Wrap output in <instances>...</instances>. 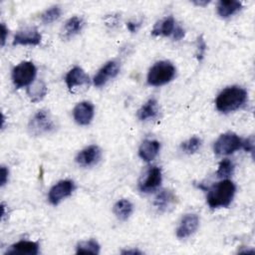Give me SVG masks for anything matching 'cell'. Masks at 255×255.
<instances>
[{
	"label": "cell",
	"mask_w": 255,
	"mask_h": 255,
	"mask_svg": "<svg viewBox=\"0 0 255 255\" xmlns=\"http://www.w3.org/2000/svg\"><path fill=\"white\" fill-rule=\"evenodd\" d=\"M247 101V92L240 87L232 86L224 89L216 98V109L224 114L241 108Z\"/></svg>",
	"instance_id": "cell-1"
},
{
	"label": "cell",
	"mask_w": 255,
	"mask_h": 255,
	"mask_svg": "<svg viewBox=\"0 0 255 255\" xmlns=\"http://www.w3.org/2000/svg\"><path fill=\"white\" fill-rule=\"evenodd\" d=\"M236 191L235 184L229 179H223L208 188L206 200L211 208L227 207Z\"/></svg>",
	"instance_id": "cell-2"
},
{
	"label": "cell",
	"mask_w": 255,
	"mask_h": 255,
	"mask_svg": "<svg viewBox=\"0 0 255 255\" xmlns=\"http://www.w3.org/2000/svg\"><path fill=\"white\" fill-rule=\"evenodd\" d=\"M174 66L167 61L155 63L148 71L147 83L153 87H159L169 83L175 76Z\"/></svg>",
	"instance_id": "cell-3"
},
{
	"label": "cell",
	"mask_w": 255,
	"mask_h": 255,
	"mask_svg": "<svg viewBox=\"0 0 255 255\" xmlns=\"http://www.w3.org/2000/svg\"><path fill=\"white\" fill-rule=\"evenodd\" d=\"M28 129L32 135L39 136L54 131L56 129V123L49 111L40 110L30 120Z\"/></svg>",
	"instance_id": "cell-4"
},
{
	"label": "cell",
	"mask_w": 255,
	"mask_h": 255,
	"mask_svg": "<svg viewBox=\"0 0 255 255\" xmlns=\"http://www.w3.org/2000/svg\"><path fill=\"white\" fill-rule=\"evenodd\" d=\"M37 69L32 62L24 61L12 70V82L16 89L30 86L36 77Z\"/></svg>",
	"instance_id": "cell-5"
},
{
	"label": "cell",
	"mask_w": 255,
	"mask_h": 255,
	"mask_svg": "<svg viewBox=\"0 0 255 255\" xmlns=\"http://www.w3.org/2000/svg\"><path fill=\"white\" fill-rule=\"evenodd\" d=\"M242 147V139L234 132L221 134L214 142V152L218 155H228Z\"/></svg>",
	"instance_id": "cell-6"
},
{
	"label": "cell",
	"mask_w": 255,
	"mask_h": 255,
	"mask_svg": "<svg viewBox=\"0 0 255 255\" xmlns=\"http://www.w3.org/2000/svg\"><path fill=\"white\" fill-rule=\"evenodd\" d=\"M75 188V183L72 180H60L51 187L48 194V200L52 205H58L64 198L70 196Z\"/></svg>",
	"instance_id": "cell-7"
},
{
	"label": "cell",
	"mask_w": 255,
	"mask_h": 255,
	"mask_svg": "<svg viewBox=\"0 0 255 255\" xmlns=\"http://www.w3.org/2000/svg\"><path fill=\"white\" fill-rule=\"evenodd\" d=\"M161 170L157 166H152L147 169L145 175L138 183V188L141 192H151L159 187L161 183Z\"/></svg>",
	"instance_id": "cell-8"
},
{
	"label": "cell",
	"mask_w": 255,
	"mask_h": 255,
	"mask_svg": "<svg viewBox=\"0 0 255 255\" xmlns=\"http://www.w3.org/2000/svg\"><path fill=\"white\" fill-rule=\"evenodd\" d=\"M42 36L36 27L25 28L15 34L13 39V46L18 45H32L37 46L41 43Z\"/></svg>",
	"instance_id": "cell-9"
},
{
	"label": "cell",
	"mask_w": 255,
	"mask_h": 255,
	"mask_svg": "<svg viewBox=\"0 0 255 255\" xmlns=\"http://www.w3.org/2000/svg\"><path fill=\"white\" fill-rule=\"evenodd\" d=\"M101 157H102L101 148L98 145L93 144L81 150L77 154L75 160L79 165L87 167V166H92L97 164L100 161Z\"/></svg>",
	"instance_id": "cell-10"
},
{
	"label": "cell",
	"mask_w": 255,
	"mask_h": 255,
	"mask_svg": "<svg viewBox=\"0 0 255 255\" xmlns=\"http://www.w3.org/2000/svg\"><path fill=\"white\" fill-rule=\"evenodd\" d=\"M199 225V217L196 214H186L182 217L176 228V236L179 239H184L192 235Z\"/></svg>",
	"instance_id": "cell-11"
},
{
	"label": "cell",
	"mask_w": 255,
	"mask_h": 255,
	"mask_svg": "<svg viewBox=\"0 0 255 255\" xmlns=\"http://www.w3.org/2000/svg\"><path fill=\"white\" fill-rule=\"evenodd\" d=\"M95 110L94 106L90 102L79 103L73 111V117L75 122L80 126H88L91 124L94 118Z\"/></svg>",
	"instance_id": "cell-12"
},
{
	"label": "cell",
	"mask_w": 255,
	"mask_h": 255,
	"mask_svg": "<svg viewBox=\"0 0 255 255\" xmlns=\"http://www.w3.org/2000/svg\"><path fill=\"white\" fill-rule=\"evenodd\" d=\"M120 72L119 64L116 61H110L105 66H103L97 75L94 77V85L96 87L104 86L110 79H114L118 76Z\"/></svg>",
	"instance_id": "cell-13"
},
{
	"label": "cell",
	"mask_w": 255,
	"mask_h": 255,
	"mask_svg": "<svg viewBox=\"0 0 255 255\" xmlns=\"http://www.w3.org/2000/svg\"><path fill=\"white\" fill-rule=\"evenodd\" d=\"M65 81L68 89L72 92L76 87L89 85L90 78L82 68L74 67L67 73Z\"/></svg>",
	"instance_id": "cell-14"
},
{
	"label": "cell",
	"mask_w": 255,
	"mask_h": 255,
	"mask_svg": "<svg viewBox=\"0 0 255 255\" xmlns=\"http://www.w3.org/2000/svg\"><path fill=\"white\" fill-rule=\"evenodd\" d=\"M38 253L39 244L37 242L22 240L11 245L5 255H37Z\"/></svg>",
	"instance_id": "cell-15"
},
{
	"label": "cell",
	"mask_w": 255,
	"mask_h": 255,
	"mask_svg": "<svg viewBox=\"0 0 255 255\" xmlns=\"http://www.w3.org/2000/svg\"><path fill=\"white\" fill-rule=\"evenodd\" d=\"M160 148V143L154 139H145L141 142L138 148V155L144 161H151L157 155Z\"/></svg>",
	"instance_id": "cell-16"
},
{
	"label": "cell",
	"mask_w": 255,
	"mask_h": 255,
	"mask_svg": "<svg viewBox=\"0 0 255 255\" xmlns=\"http://www.w3.org/2000/svg\"><path fill=\"white\" fill-rule=\"evenodd\" d=\"M84 24H85V22H84L83 18H81L79 16H74V17H71L70 19H68L62 29V32H61L63 39H70L73 36L77 35L83 29Z\"/></svg>",
	"instance_id": "cell-17"
},
{
	"label": "cell",
	"mask_w": 255,
	"mask_h": 255,
	"mask_svg": "<svg viewBox=\"0 0 255 255\" xmlns=\"http://www.w3.org/2000/svg\"><path fill=\"white\" fill-rule=\"evenodd\" d=\"M242 8V3L236 0H221L217 5V13L222 18H228Z\"/></svg>",
	"instance_id": "cell-18"
},
{
	"label": "cell",
	"mask_w": 255,
	"mask_h": 255,
	"mask_svg": "<svg viewBox=\"0 0 255 255\" xmlns=\"http://www.w3.org/2000/svg\"><path fill=\"white\" fill-rule=\"evenodd\" d=\"M175 202V195L172 191L163 189L157 193L153 200V205L159 211H166Z\"/></svg>",
	"instance_id": "cell-19"
},
{
	"label": "cell",
	"mask_w": 255,
	"mask_h": 255,
	"mask_svg": "<svg viewBox=\"0 0 255 255\" xmlns=\"http://www.w3.org/2000/svg\"><path fill=\"white\" fill-rule=\"evenodd\" d=\"M175 28V22L173 17L169 16L164 19H161L158 21L153 29L151 30V34L153 36H170L173 33V30Z\"/></svg>",
	"instance_id": "cell-20"
},
{
	"label": "cell",
	"mask_w": 255,
	"mask_h": 255,
	"mask_svg": "<svg viewBox=\"0 0 255 255\" xmlns=\"http://www.w3.org/2000/svg\"><path fill=\"white\" fill-rule=\"evenodd\" d=\"M47 86L42 80L33 82L27 89V95L32 103H38L42 101L47 95Z\"/></svg>",
	"instance_id": "cell-21"
},
{
	"label": "cell",
	"mask_w": 255,
	"mask_h": 255,
	"mask_svg": "<svg viewBox=\"0 0 255 255\" xmlns=\"http://www.w3.org/2000/svg\"><path fill=\"white\" fill-rule=\"evenodd\" d=\"M113 211L118 219L125 221L127 220L133 211V205L128 199H121L114 205Z\"/></svg>",
	"instance_id": "cell-22"
},
{
	"label": "cell",
	"mask_w": 255,
	"mask_h": 255,
	"mask_svg": "<svg viewBox=\"0 0 255 255\" xmlns=\"http://www.w3.org/2000/svg\"><path fill=\"white\" fill-rule=\"evenodd\" d=\"M158 114V106L155 99H149L137 112V118L140 121H147L156 118Z\"/></svg>",
	"instance_id": "cell-23"
},
{
	"label": "cell",
	"mask_w": 255,
	"mask_h": 255,
	"mask_svg": "<svg viewBox=\"0 0 255 255\" xmlns=\"http://www.w3.org/2000/svg\"><path fill=\"white\" fill-rule=\"evenodd\" d=\"M100 244L95 239H90L87 241H82L78 243L76 247V252L78 254H99L100 253Z\"/></svg>",
	"instance_id": "cell-24"
},
{
	"label": "cell",
	"mask_w": 255,
	"mask_h": 255,
	"mask_svg": "<svg viewBox=\"0 0 255 255\" xmlns=\"http://www.w3.org/2000/svg\"><path fill=\"white\" fill-rule=\"evenodd\" d=\"M61 8L59 6H53L49 9H47L42 15H41V21L44 24H50L54 21L58 20L61 16Z\"/></svg>",
	"instance_id": "cell-25"
},
{
	"label": "cell",
	"mask_w": 255,
	"mask_h": 255,
	"mask_svg": "<svg viewBox=\"0 0 255 255\" xmlns=\"http://www.w3.org/2000/svg\"><path fill=\"white\" fill-rule=\"evenodd\" d=\"M201 145V139L198 136H192L189 139H187L186 141L182 142L180 147L181 149L185 152V153H194L195 151L198 150V148Z\"/></svg>",
	"instance_id": "cell-26"
},
{
	"label": "cell",
	"mask_w": 255,
	"mask_h": 255,
	"mask_svg": "<svg viewBox=\"0 0 255 255\" xmlns=\"http://www.w3.org/2000/svg\"><path fill=\"white\" fill-rule=\"evenodd\" d=\"M233 170H234V165H233L232 161L226 158V159H223L219 163V166H218V169H217L216 173H217L218 177L227 178L233 173Z\"/></svg>",
	"instance_id": "cell-27"
},
{
	"label": "cell",
	"mask_w": 255,
	"mask_h": 255,
	"mask_svg": "<svg viewBox=\"0 0 255 255\" xmlns=\"http://www.w3.org/2000/svg\"><path fill=\"white\" fill-rule=\"evenodd\" d=\"M206 43L205 41L203 40L202 36H200L198 39H197V53H196V57L198 59V61H201L203 59V56H204V53L206 51Z\"/></svg>",
	"instance_id": "cell-28"
},
{
	"label": "cell",
	"mask_w": 255,
	"mask_h": 255,
	"mask_svg": "<svg viewBox=\"0 0 255 255\" xmlns=\"http://www.w3.org/2000/svg\"><path fill=\"white\" fill-rule=\"evenodd\" d=\"M0 184L1 186H4L6 184V182L8 181V175H9V170L8 168H6V166L2 165L1 166V170H0Z\"/></svg>",
	"instance_id": "cell-29"
},
{
	"label": "cell",
	"mask_w": 255,
	"mask_h": 255,
	"mask_svg": "<svg viewBox=\"0 0 255 255\" xmlns=\"http://www.w3.org/2000/svg\"><path fill=\"white\" fill-rule=\"evenodd\" d=\"M242 147L248 151V152H253V148H254V141H253V137H249L247 139L242 140Z\"/></svg>",
	"instance_id": "cell-30"
},
{
	"label": "cell",
	"mask_w": 255,
	"mask_h": 255,
	"mask_svg": "<svg viewBox=\"0 0 255 255\" xmlns=\"http://www.w3.org/2000/svg\"><path fill=\"white\" fill-rule=\"evenodd\" d=\"M172 35H173V39L178 41V40H180V39H182L184 37V35H185L184 29H182L180 26H175Z\"/></svg>",
	"instance_id": "cell-31"
},
{
	"label": "cell",
	"mask_w": 255,
	"mask_h": 255,
	"mask_svg": "<svg viewBox=\"0 0 255 255\" xmlns=\"http://www.w3.org/2000/svg\"><path fill=\"white\" fill-rule=\"evenodd\" d=\"M0 31H1V46L3 47L4 44H5V41H6L7 34H8V29L6 28L4 23L1 24V30Z\"/></svg>",
	"instance_id": "cell-32"
},
{
	"label": "cell",
	"mask_w": 255,
	"mask_h": 255,
	"mask_svg": "<svg viewBox=\"0 0 255 255\" xmlns=\"http://www.w3.org/2000/svg\"><path fill=\"white\" fill-rule=\"evenodd\" d=\"M139 26H140V22L136 23V22H132V21H129V22H128V23H127V27H128V30H129L131 33H134V32H136Z\"/></svg>",
	"instance_id": "cell-33"
},
{
	"label": "cell",
	"mask_w": 255,
	"mask_h": 255,
	"mask_svg": "<svg viewBox=\"0 0 255 255\" xmlns=\"http://www.w3.org/2000/svg\"><path fill=\"white\" fill-rule=\"evenodd\" d=\"M122 254H141V252L137 249H127V250H123Z\"/></svg>",
	"instance_id": "cell-34"
},
{
	"label": "cell",
	"mask_w": 255,
	"mask_h": 255,
	"mask_svg": "<svg viewBox=\"0 0 255 255\" xmlns=\"http://www.w3.org/2000/svg\"><path fill=\"white\" fill-rule=\"evenodd\" d=\"M193 3L197 6H204V5H207L209 3V1H193Z\"/></svg>",
	"instance_id": "cell-35"
}]
</instances>
